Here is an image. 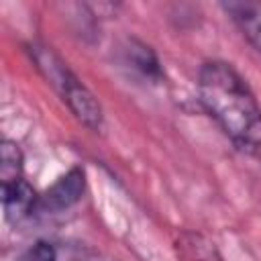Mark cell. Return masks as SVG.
<instances>
[{
	"mask_svg": "<svg viewBox=\"0 0 261 261\" xmlns=\"http://www.w3.org/2000/svg\"><path fill=\"white\" fill-rule=\"evenodd\" d=\"M222 8L234 20V24L245 35V39L257 51H261V2L230 0V2H224Z\"/></svg>",
	"mask_w": 261,
	"mask_h": 261,
	"instance_id": "obj_5",
	"label": "cell"
},
{
	"mask_svg": "<svg viewBox=\"0 0 261 261\" xmlns=\"http://www.w3.org/2000/svg\"><path fill=\"white\" fill-rule=\"evenodd\" d=\"M200 102L243 151L261 149V108L247 82L222 61H208L198 75Z\"/></svg>",
	"mask_w": 261,
	"mask_h": 261,
	"instance_id": "obj_1",
	"label": "cell"
},
{
	"mask_svg": "<svg viewBox=\"0 0 261 261\" xmlns=\"http://www.w3.org/2000/svg\"><path fill=\"white\" fill-rule=\"evenodd\" d=\"M86 190V175L84 169L73 167L65 175H61L43 196H39L37 210L41 214H57L82 200V194Z\"/></svg>",
	"mask_w": 261,
	"mask_h": 261,
	"instance_id": "obj_3",
	"label": "cell"
},
{
	"mask_svg": "<svg viewBox=\"0 0 261 261\" xmlns=\"http://www.w3.org/2000/svg\"><path fill=\"white\" fill-rule=\"evenodd\" d=\"M126 61L145 77L153 80V82H159L161 80V67H159V61H157V55L153 53L151 47H147L145 43H139V41H128V47H126Z\"/></svg>",
	"mask_w": 261,
	"mask_h": 261,
	"instance_id": "obj_6",
	"label": "cell"
},
{
	"mask_svg": "<svg viewBox=\"0 0 261 261\" xmlns=\"http://www.w3.org/2000/svg\"><path fill=\"white\" fill-rule=\"evenodd\" d=\"M39 196L31 188L27 179H14L8 184H2V208L4 216L10 222H20L35 214Z\"/></svg>",
	"mask_w": 261,
	"mask_h": 261,
	"instance_id": "obj_4",
	"label": "cell"
},
{
	"mask_svg": "<svg viewBox=\"0 0 261 261\" xmlns=\"http://www.w3.org/2000/svg\"><path fill=\"white\" fill-rule=\"evenodd\" d=\"M33 61L37 63L39 71L47 77V82L59 92L63 102H67L69 110L75 114V118L86 124L92 130H98L102 126V108L94 94L71 73L67 63L51 49L43 45H31L29 47Z\"/></svg>",
	"mask_w": 261,
	"mask_h": 261,
	"instance_id": "obj_2",
	"label": "cell"
},
{
	"mask_svg": "<svg viewBox=\"0 0 261 261\" xmlns=\"http://www.w3.org/2000/svg\"><path fill=\"white\" fill-rule=\"evenodd\" d=\"M18 261H57V253L55 247L47 241H39L33 247H29Z\"/></svg>",
	"mask_w": 261,
	"mask_h": 261,
	"instance_id": "obj_8",
	"label": "cell"
},
{
	"mask_svg": "<svg viewBox=\"0 0 261 261\" xmlns=\"http://www.w3.org/2000/svg\"><path fill=\"white\" fill-rule=\"evenodd\" d=\"M94 261H98V259H94Z\"/></svg>",
	"mask_w": 261,
	"mask_h": 261,
	"instance_id": "obj_9",
	"label": "cell"
},
{
	"mask_svg": "<svg viewBox=\"0 0 261 261\" xmlns=\"http://www.w3.org/2000/svg\"><path fill=\"white\" fill-rule=\"evenodd\" d=\"M22 177V153L14 141L4 139L0 147V179L2 184Z\"/></svg>",
	"mask_w": 261,
	"mask_h": 261,
	"instance_id": "obj_7",
	"label": "cell"
}]
</instances>
